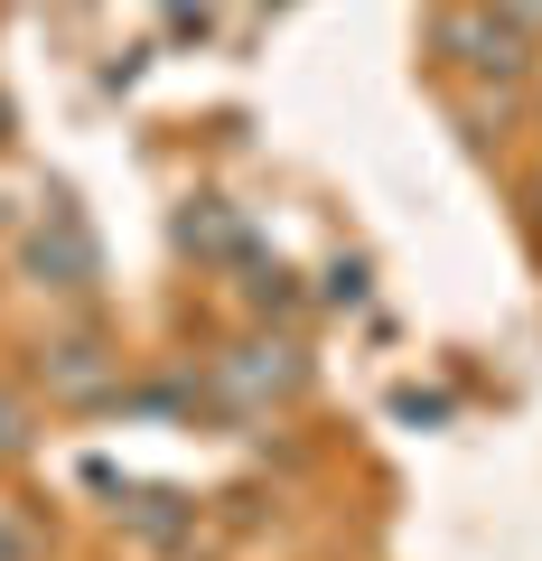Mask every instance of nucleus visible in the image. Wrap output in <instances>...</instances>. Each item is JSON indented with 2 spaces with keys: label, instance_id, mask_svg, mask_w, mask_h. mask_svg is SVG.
Returning a JSON list of instances; mask_svg holds the SVG:
<instances>
[{
  "label": "nucleus",
  "instance_id": "7ed1b4c3",
  "mask_svg": "<svg viewBox=\"0 0 542 561\" xmlns=\"http://www.w3.org/2000/svg\"><path fill=\"white\" fill-rule=\"evenodd\" d=\"M38 375H47V393H57V402H103L122 383V356H103L94 337H57L38 356Z\"/></svg>",
  "mask_w": 542,
  "mask_h": 561
},
{
  "label": "nucleus",
  "instance_id": "39448f33",
  "mask_svg": "<svg viewBox=\"0 0 542 561\" xmlns=\"http://www.w3.org/2000/svg\"><path fill=\"white\" fill-rule=\"evenodd\" d=\"M178 243H187V253H243V216L224 197H197L178 216Z\"/></svg>",
  "mask_w": 542,
  "mask_h": 561
},
{
  "label": "nucleus",
  "instance_id": "f03ea898",
  "mask_svg": "<svg viewBox=\"0 0 542 561\" xmlns=\"http://www.w3.org/2000/svg\"><path fill=\"white\" fill-rule=\"evenodd\" d=\"M523 28H505L496 10H440V57L449 66H468V76H496V84H515L523 76Z\"/></svg>",
  "mask_w": 542,
  "mask_h": 561
},
{
  "label": "nucleus",
  "instance_id": "6e6552de",
  "mask_svg": "<svg viewBox=\"0 0 542 561\" xmlns=\"http://www.w3.org/2000/svg\"><path fill=\"white\" fill-rule=\"evenodd\" d=\"M486 10H496L505 28H523V38H533V28H542V0H486Z\"/></svg>",
  "mask_w": 542,
  "mask_h": 561
},
{
  "label": "nucleus",
  "instance_id": "f8f14e48",
  "mask_svg": "<svg viewBox=\"0 0 542 561\" xmlns=\"http://www.w3.org/2000/svg\"><path fill=\"white\" fill-rule=\"evenodd\" d=\"M0 140H10V103H0Z\"/></svg>",
  "mask_w": 542,
  "mask_h": 561
},
{
  "label": "nucleus",
  "instance_id": "0eeeda50",
  "mask_svg": "<svg viewBox=\"0 0 542 561\" xmlns=\"http://www.w3.org/2000/svg\"><path fill=\"white\" fill-rule=\"evenodd\" d=\"M243 300H253V309H290L300 290H290V272H281V262H253V280H243Z\"/></svg>",
  "mask_w": 542,
  "mask_h": 561
},
{
  "label": "nucleus",
  "instance_id": "423d86ee",
  "mask_svg": "<svg viewBox=\"0 0 542 561\" xmlns=\"http://www.w3.org/2000/svg\"><path fill=\"white\" fill-rule=\"evenodd\" d=\"M131 524H141L150 542H178V534H187V505L160 496V486H141V496H131Z\"/></svg>",
  "mask_w": 542,
  "mask_h": 561
},
{
  "label": "nucleus",
  "instance_id": "9b49d317",
  "mask_svg": "<svg viewBox=\"0 0 542 561\" xmlns=\"http://www.w3.org/2000/svg\"><path fill=\"white\" fill-rule=\"evenodd\" d=\"M0 561H28V534H10V524H0Z\"/></svg>",
  "mask_w": 542,
  "mask_h": 561
},
{
  "label": "nucleus",
  "instance_id": "20e7f679",
  "mask_svg": "<svg viewBox=\"0 0 542 561\" xmlns=\"http://www.w3.org/2000/svg\"><path fill=\"white\" fill-rule=\"evenodd\" d=\"M290 383H300V346H234V356L216 365V393L224 402H272V393H290Z\"/></svg>",
  "mask_w": 542,
  "mask_h": 561
},
{
  "label": "nucleus",
  "instance_id": "1a4fd4ad",
  "mask_svg": "<svg viewBox=\"0 0 542 561\" xmlns=\"http://www.w3.org/2000/svg\"><path fill=\"white\" fill-rule=\"evenodd\" d=\"M28 440V412H20V402H10V393H0V459H10V449H20Z\"/></svg>",
  "mask_w": 542,
  "mask_h": 561
},
{
  "label": "nucleus",
  "instance_id": "f257e3e1",
  "mask_svg": "<svg viewBox=\"0 0 542 561\" xmlns=\"http://www.w3.org/2000/svg\"><path fill=\"white\" fill-rule=\"evenodd\" d=\"M20 272L38 280V290H94L103 280V253H94V234H84L76 206H47V225H28Z\"/></svg>",
  "mask_w": 542,
  "mask_h": 561
},
{
  "label": "nucleus",
  "instance_id": "9d476101",
  "mask_svg": "<svg viewBox=\"0 0 542 561\" xmlns=\"http://www.w3.org/2000/svg\"><path fill=\"white\" fill-rule=\"evenodd\" d=\"M327 300H365V262H337L327 272Z\"/></svg>",
  "mask_w": 542,
  "mask_h": 561
}]
</instances>
